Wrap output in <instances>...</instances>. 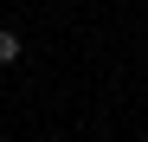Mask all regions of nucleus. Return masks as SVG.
Here are the masks:
<instances>
[{
    "instance_id": "f257e3e1",
    "label": "nucleus",
    "mask_w": 148,
    "mask_h": 142,
    "mask_svg": "<svg viewBox=\"0 0 148 142\" xmlns=\"http://www.w3.org/2000/svg\"><path fill=\"white\" fill-rule=\"evenodd\" d=\"M0 65H19V32L0 26Z\"/></svg>"
}]
</instances>
